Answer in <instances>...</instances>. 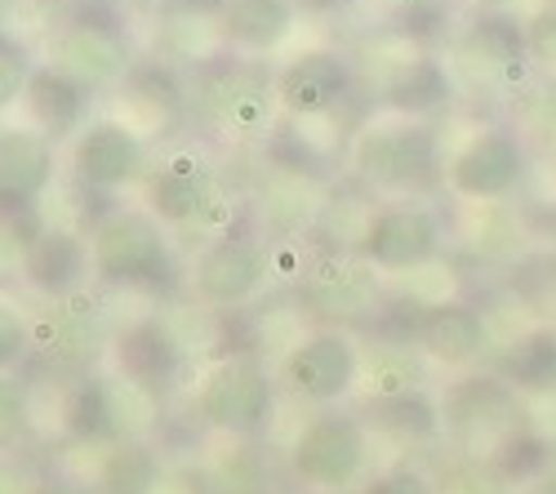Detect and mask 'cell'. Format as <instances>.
Listing matches in <instances>:
<instances>
[{
  "instance_id": "cell-1",
  "label": "cell",
  "mask_w": 556,
  "mask_h": 494,
  "mask_svg": "<svg viewBox=\"0 0 556 494\" xmlns=\"http://www.w3.org/2000/svg\"><path fill=\"white\" fill-rule=\"evenodd\" d=\"M89 258L94 277L116 290L169 286L174 258L165 241V223L152 210H112L89 232Z\"/></svg>"
},
{
  "instance_id": "cell-2",
  "label": "cell",
  "mask_w": 556,
  "mask_h": 494,
  "mask_svg": "<svg viewBox=\"0 0 556 494\" xmlns=\"http://www.w3.org/2000/svg\"><path fill=\"white\" fill-rule=\"evenodd\" d=\"M441 169L437 134L414 116H388L352 139V174L369 192H409Z\"/></svg>"
},
{
  "instance_id": "cell-3",
  "label": "cell",
  "mask_w": 556,
  "mask_h": 494,
  "mask_svg": "<svg viewBox=\"0 0 556 494\" xmlns=\"http://www.w3.org/2000/svg\"><path fill=\"white\" fill-rule=\"evenodd\" d=\"M369 432L343 410H326L299 428L290 445V472L312 494H348L365 485Z\"/></svg>"
},
{
  "instance_id": "cell-4",
  "label": "cell",
  "mask_w": 556,
  "mask_h": 494,
  "mask_svg": "<svg viewBox=\"0 0 556 494\" xmlns=\"http://www.w3.org/2000/svg\"><path fill=\"white\" fill-rule=\"evenodd\" d=\"M276 406V383L254 356H227L197 383V415L227 441H250L267 428Z\"/></svg>"
},
{
  "instance_id": "cell-5",
  "label": "cell",
  "mask_w": 556,
  "mask_h": 494,
  "mask_svg": "<svg viewBox=\"0 0 556 494\" xmlns=\"http://www.w3.org/2000/svg\"><path fill=\"white\" fill-rule=\"evenodd\" d=\"M361 347L339 326H316L299 334L281 356V383L303 406H339L361 388Z\"/></svg>"
},
{
  "instance_id": "cell-6",
  "label": "cell",
  "mask_w": 556,
  "mask_h": 494,
  "mask_svg": "<svg viewBox=\"0 0 556 494\" xmlns=\"http://www.w3.org/2000/svg\"><path fill=\"white\" fill-rule=\"evenodd\" d=\"M450 67L463 85L481 94H521L530 85V54H526V27L503 14H485L472 27H463L450 45Z\"/></svg>"
},
{
  "instance_id": "cell-7",
  "label": "cell",
  "mask_w": 556,
  "mask_h": 494,
  "mask_svg": "<svg viewBox=\"0 0 556 494\" xmlns=\"http://www.w3.org/2000/svg\"><path fill=\"white\" fill-rule=\"evenodd\" d=\"M441 241L445 228L437 210H428L424 201H392L369 214V228L356 254L375 273H419L441 254Z\"/></svg>"
},
{
  "instance_id": "cell-8",
  "label": "cell",
  "mask_w": 556,
  "mask_h": 494,
  "mask_svg": "<svg viewBox=\"0 0 556 494\" xmlns=\"http://www.w3.org/2000/svg\"><path fill=\"white\" fill-rule=\"evenodd\" d=\"M271 277V254L263 241L241 237V232H223L214 237L197 263H192V290L205 307L218 312H237L263 294Z\"/></svg>"
},
{
  "instance_id": "cell-9",
  "label": "cell",
  "mask_w": 556,
  "mask_h": 494,
  "mask_svg": "<svg viewBox=\"0 0 556 494\" xmlns=\"http://www.w3.org/2000/svg\"><path fill=\"white\" fill-rule=\"evenodd\" d=\"M72 178L89 192H121L148 174V143L129 121H85L72 139Z\"/></svg>"
},
{
  "instance_id": "cell-10",
  "label": "cell",
  "mask_w": 556,
  "mask_h": 494,
  "mask_svg": "<svg viewBox=\"0 0 556 494\" xmlns=\"http://www.w3.org/2000/svg\"><path fill=\"white\" fill-rule=\"evenodd\" d=\"M50 67L76 80L85 94L89 89L125 85L134 76V54L129 40L116 23L108 18H76L50 40Z\"/></svg>"
},
{
  "instance_id": "cell-11",
  "label": "cell",
  "mask_w": 556,
  "mask_h": 494,
  "mask_svg": "<svg viewBox=\"0 0 556 494\" xmlns=\"http://www.w3.org/2000/svg\"><path fill=\"white\" fill-rule=\"evenodd\" d=\"M445 178H450V192L463 197V201H503L507 192L521 188L526 178V143L517 129H481L463 143L450 165H445Z\"/></svg>"
},
{
  "instance_id": "cell-12",
  "label": "cell",
  "mask_w": 556,
  "mask_h": 494,
  "mask_svg": "<svg viewBox=\"0 0 556 494\" xmlns=\"http://www.w3.org/2000/svg\"><path fill=\"white\" fill-rule=\"evenodd\" d=\"M276 99L294 121H330L356 89V63L334 50H303L276 72Z\"/></svg>"
},
{
  "instance_id": "cell-13",
  "label": "cell",
  "mask_w": 556,
  "mask_h": 494,
  "mask_svg": "<svg viewBox=\"0 0 556 494\" xmlns=\"http://www.w3.org/2000/svg\"><path fill=\"white\" fill-rule=\"evenodd\" d=\"M445 428L454 441L468 451L477 464H490L498 445L521 428V406L517 392L503 379H468V388H458L445 406Z\"/></svg>"
},
{
  "instance_id": "cell-14",
  "label": "cell",
  "mask_w": 556,
  "mask_h": 494,
  "mask_svg": "<svg viewBox=\"0 0 556 494\" xmlns=\"http://www.w3.org/2000/svg\"><path fill=\"white\" fill-rule=\"evenodd\" d=\"M303 299L326 321H361L379 307V273L361 254H320L303 267Z\"/></svg>"
},
{
  "instance_id": "cell-15",
  "label": "cell",
  "mask_w": 556,
  "mask_h": 494,
  "mask_svg": "<svg viewBox=\"0 0 556 494\" xmlns=\"http://www.w3.org/2000/svg\"><path fill=\"white\" fill-rule=\"evenodd\" d=\"M490 343L485 312L463 303V299H437L419 312L414 326V352H424L432 366L441 370H468L481 362V352Z\"/></svg>"
},
{
  "instance_id": "cell-16",
  "label": "cell",
  "mask_w": 556,
  "mask_h": 494,
  "mask_svg": "<svg viewBox=\"0 0 556 494\" xmlns=\"http://www.w3.org/2000/svg\"><path fill=\"white\" fill-rule=\"evenodd\" d=\"M218 205V178L197 152L165 156L148 174V210L165 223V228H188L201 223Z\"/></svg>"
},
{
  "instance_id": "cell-17",
  "label": "cell",
  "mask_w": 556,
  "mask_h": 494,
  "mask_svg": "<svg viewBox=\"0 0 556 494\" xmlns=\"http://www.w3.org/2000/svg\"><path fill=\"white\" fill-rule=\"evenodd\" d=\"M18 273L27 281V290L67 303L80 294V286L94 277V258H89V241H80L67 228H40L18 258Z\"/></svg>"
},
{
  "instance_id": "cell-18",
  "label": "cell",
  "mask_w": 556,
  "mask_h": 494,
  "mask_svg": "<svg viewBox=\"0 0 556 494\" xmlns=\"http://www.w3.org/2000/svg\"><path fill=\"white\" fill-rule=\"evenodd\" d=\"M201 107L214 125L231 129V134H245V139H258L263 129H271V116L281 107L276 99V85L258 80L254 72H237V67H218L205 76L201 89Z\"/></svg>"
},
{
  "instance_id": "cell-19",
  "label": "cell",
  "mask_w": 556,
  "mask_h": 494,
  "mask_svg": "<svg viewBox=\"0 0 556 494\" xmlns=\"http://www.w3.org/2000/svg\"><path fill=\"white\" fill-rule=\"evenodd\" d=\"M54 178V143L45 129L31 125H5L0 134V201L5 214L14 218V210H31L36 197H45Z\"/></svg>"
},
{
  "instance_id": "cell-20",
  "label": "cell",
  "mask_w": 556,
  "mask_h": 494,
  "mask_svg": "<svg viewBox=\"0 0 556 494\" xmlns=\"http://www.w3.org/2000/svg\"><path fill=\"white\" fill-rule=\"evenodd\" d=\"M112 339L116 334H108L103 312L80 294L50 307V317L36 321V347L45 352V362H54L63 370H85Z\"/></svg>"
},
{
  "instance_id": "cell-21",
  "label": "cell",
  "mask_w": 556,
  "mask_h": 494,
  "mask_svg": "<svg viewBox=\"0 0 556 494\" xmlns=\"http://www.w3.org/2000/svg\"><path fill=\"white\" fill-rule=\"evenodd\" d=\"M108 352H112V366H116L121 379L143 383L152 392H161L182 370V347H178L174 330L156 317H143V321L116 330Z\"/></svg>"
},
{
  "instance_id": "cell-22",
  "label": "cell",
  "mask_w": 556,
  "mask_h": 494,
  "mask_svg": "<svg viewBox=\"0 0 556 494\" xmlns=\"http://www.w3.org/2000/svg\"><path fill=\"white\" fill-rule=\"evenodd\" d=\"M330 210L326 192H320V183L312 178V169L303 165H286L276 169L267 183L258 188V214L263 223L276 232V237H299L307 232L312 223H320Z\"/></svg>"
},
{
  "instance_id": "cell-23",
  "label": "cell",
  "mask_w": 556,
  "mask_h": 494,
  "mask_svg": "<svg viewBox=\"0 0 556 494\" xmlns=\"http://www.w3.org/2000/svg\"><path fill=\"white\" fill-rule=\"evenodd\" d=\"M218 23L227 31L231 50L245 54H271L294 36L299 27V5L294 0H223Z\"/></svg>"
},
{
  "instance_id": "cell-24",
  "label": "cell",
  "mask_w": 556,
  "mask_h": 494,
  "mask_svg": "<svg viewBox=\"0 0 556 494\" xmlns=\"http://www.w3.org/2000/svg\"><path fill=\"white\" fill-rule=\"evenodd\" d=\"M156 45L169 63H188V67H214V63H223V50H231L218 14L197 10V5L165 14L156 23Z\"/></svg>"
},
{
  "instance_id": "cell-25",
  "label": "cell",
  "mask_w": 556,
  "mask_h": 494,
  "mask_svg": "<svg viewBox=\"0 0 556 494\" xmlns=\"http://www.w3.org/2000/svg\"><path fill=\"white\" fill-rule=\"evenodd\" d=\"M454 67L450 59H437V54H419L414 59L388 89H383V99L396 116H414V121H428L432 112L450 107L454 99Z\"/></svg>"
},
{
  "instance_id": "cell-26",
  "label": "cell",
  "mask_w": 556,
  "mask_h": 494,
  "mask_svg": "<svg viewBox=\"0 0 556 494\" xmlns=\"http://www.w3.org/2000/svg\"><path fill=\"white\" fill-rule=\"evenodd\" d=\"M498 379L517 396H539L556 388V326H534L517 334L498 356Z\"/></svg>"
},
{
  "instance_id": "cell-27",
  "label": "cell",
  "mask_w": 556,
  "mask_h": 494,
  "mask_svg": "<svg viewBox=\"0 0 556 494\" xmlns=\"http://www.w3.org/2000/svg\"><path fill=\"white\" fill-rule=\"evenodd\" d=\"M63 432L76 441H116V401H112V379L80 375L59 406Z\"/></svg>"
},
{
  "instance_id": "cell-28",
  "label": "cell",
  "mask_w": 556,
  "mask_h": 494,
  "mask_svg": "<svg viewBox=\"0 0 556 494\" xmlns=\"http://www.w3.org/2000/svg\"><path fill=\"white\" fill-rule=\"evenodd\" d=\"M27 112L31 121L50 134H67V129H80V116H85V89L76 80H67L63 72H54L50 63L36 67L31 85H27Z\"/></svg>"
},
{
  "instance_id": "cell-29",
  "label": "cell",
  "mask_w": 556,
  "mask_h": 494,
  "mask_svg": "<svg viewBox=\"0 0 556 494\" xmlns=\"http://www.w3.org/2000/svg\"><path fill=\"white\" fill-rule=\"evenodd\" d=\"M165 481V464L148 441H116L99 464L103 494H156Z\"/></svg>"
},
{
  "instance_id": "cell-30",
  "label": "cell",
  "mask_w": 556,
  "mask_h": 494,
  "mask_svg": "<svg viewBox=\"0 0 556 494\" xmlns=\"http://www.w3.org/2000/svg\"><path fill=\"white\" fill-rule=\"evenodd\" d=\"M201 494H267V468L254 445L227 441L201 468Z\"/></svg>"
},
{
  "instance_id": "cell-31",
  "label": "cell",
  "mask_w": 556,
  "mask_h": 494,
  "mask_svg": "<svg viewBox=\"0 0 556 494\" xmlns=\"http://www.w3.org/2000/svg\"><path fill=\"white\" fill-rule=\"evenodd\" d=\"M552 468H556V445L547 441V432H539V428H530V423H521V428L494 451V459H490V472H494L503 485L543 481Z\"/></svg>"
},
{
  "instance_id": "cell-32",
  "label": "cell",
  "mask_w": 556,
  "mask_h": 494,
  "mask_svg": "<svg viewBox=\"0 0 556 494\" xmlns=\"http://www.w3.org/2000/svg\"><path fill=\"white\" fill-rule=\"evenodd\" d=\"M419 356L424 352H409V347H383V352H375V362L365 366V388H369V396L379 401V406H392V401H401V396H414L419 392Z\"/></svg>"
},
{
  "instance_id": "cell-33",
  "label": "cell",
  "mask_w": 556,
  "mask_h": 494,
  "mask_svg": "<svg viewBox=\"0 0 556 494\" xmlns=\"http://www.w3.org/2000/svg\"><path fill=\"white\" fill-rule=\"evenodd\" d=\"M513 103H517V134L556 148V76L526 85Z\"/></svg>"
},
{
  "instance_id": "cell-34",
  "label": "cell",
  "mask_w": 556,
  "mask_h": 494,
  "mask_svg": "<svg viewBox=\"0 0 556 494\" xmlns=\"http://www.w3.org/2000/svg\"><path fill=\"white\" fill-rule=\"evenodd\" d=\"M379 10L392 18L396 31H405L419 45L441 36L450 23V0H379Z\"/></svg>"
},
{
  "instance_id": "cell-35",
  "label": "cell",
  "mask_w": 556,
  "mask_h": 494,
  "mask_svg": "<svg viewBox=\"0 0 556 494\" xmlns=\"http://www.w3.org/2000/svg\"><path fill=\"white\" fill-rule=\"evenodd\" d=\"M526 54H530V67L552 80L556 76V0H547V5H539L526 23Z\"/></svg>"
},
{
  "instance_id": "cell-36",
  "label": "cell",
  "mask_w": 556,
  "mask_h": 494,
  "mask_svg": "<svg viewBox=\"0 0 556 494\" xmlns=\"http://www.w3.org/2000/svg\"><path fill=\"white\" fill-rule=\"evenodd\" d=\"M36 67H31V54H27V45L5 36L0 40V103L14 107L18 99H27V85H31Z\"/></svg>"
},
{
  "instance_id": "cell-37",
  "label": "cell",
  "mask_w": 556,
  "mask_h": 494,
  "mask_svg": "<svg viewBox=\"0 0 556 494\" xmlns=\"http://www.w3.org/2000/svg\"><path fill=\"white\" fill-rule=\"evenodd\" d=\"M383 415H388L392 428H405V432H414V436H432V432H437V410L424 401V392L392 401V406H383Z\"/></svg>"
},
{
  "instance_id": "cell-38",
  "label": "cell",
  "mask_w": 556,
  "mask_h": 494,
  "mask_svg": "<svg viewBox=\"0 0 556 494\" xmlns=\"http://www.w3.org/2000/svg\"><path fill=\"white\" fill-rule=\"evenodd\" d=\"M356 494H437L419 472H409V468H392V472H379V477H369Z\"/></svg>"
},
{
  "instance_id": "cell-39",
  "label": "cell",
  "mask_w": 556,
  "mask_h": 494,
  "mask_svg": "<svg viewBox=\"0 0 556 494\" xmlns=\"http://www.w3.org/2000/svg\"><path fill=\"white\" fill-rule=\"evenodd\" d=\"M27 494H94V490H85V485H76V481H40V485H31Z\"/></svg>"
},
{
  "instance_id": "cell-40",
  "label": "cell",
  "mask_w": 556,
  "mask_h": 494,
  "mask_svg": "<svg viewBox=\"0 0 556 494\" xmlns=\"http://www.w3.org/2000/svg\"><path fill=\"white\" fill-rule=\"evenodd\" d=\"M472 5H477L481 14H503V10H513L517 0H472Z\"/></svg>"
},
{
  "instance_id": "cell-41",
  "label": "cell",
  "mask_w": 556,
  "mask_h": 494,
  "mask_svg": "<svg viewBox=\"0 0 556 494\" xmlns=\"http://www.w3.org/2000/svg\"><path fill=\"white\" fill-rule=\"evenodd\" d=\"M307 10H334V5H343V0H303Z\"/></svg>"
},
{
  "instance_id": "cell-42",
  "label": "cell",
  "mask_w": 556,
  "mask_h": 494,
  "mask_svg": "<svg viewBox=\"0 0 556 494\" xmlns=\"http://www.w3.org/2000/svg\"><path fill=\"white\" fill-rule=\"evenodd\" d=\"M182 5H197V10H214V14H218L223 0H182Z\"/></svg>"
},
{
  "instance_id": "cell-43",
  "label": "cell",
  "mask_w": 556,
  "mask_h": 494,
  "mask_svg": "<svg viewBox=\"0 0 556 494\" xmlns=\"http://www.w3.org/2000/svg\"><path fill=\"white\" fill-rule=\"evenodd\" d=\"M543 494H556V468L543 477Z\"/></svg>"
},
{
  "instance_id": "cell-44",
  "label": "cell",
  "mask_w": 556,
  "mask_h": 494,
  "mask_svg": "<svg viewBox=\"0 0 556 494\" xmlns=\"http://www.w3.org/2000/svg\"><path fill=\"white\" fill-rule=\"evenodd\" d=\"M552 183H556V165H552Z\"/></svg>"
}]
</instances>
